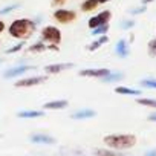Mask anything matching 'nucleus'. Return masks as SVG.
Returning <instances> with one entry per match:
<instances>
[{"label": "nucleus", "instance_id": "f257e3e1", "mask_svg": "<svg viewBox=\"0 0 156 156\" xmlns=\"http://www.w3.org/2000/svg\"><path fill=\"white\" fill-rule=\"evenodd\" d=\"M104 144L113 150H127L136 144V136L130 133H113L104 136Z\"/></svg>", "mask_w": 156, "mask_h": 156}, {"label": "nucleus", "instance_id": "f03ea898", "mask_svg": "<svg viewBox=\"0 0 156 156\" xmlns=\"http://www.w3.org/2000/svg\"><path fill=\"white\" fill-rule=\"evenodd\" d=\"M34 31H35V23L28 19H19L12 22L9 26V34L14 38H20V40L29 38L34 34Z\"/></svg>", "mask_w": 156, "mask_h": 156}, {"label": "nucleus", "instance_id": "7ed1b4c3", "mask_svg": "<svg viewBox=\"0 0 156 156\" xmlns=\"http://www.w3.org/2000/svg\"><path fill=\"white\" fill-rule=\"evenodd\" d=\"M41 38L51 44H58L61 41V32L58 28L55 26H46L43 31H41Z\"/></svg>", "mask_w": 156, "mask_h": 156}, {"label": "nucleus", "instance_id": "20e7f679", "mask_svg": "<svg viewBox=\"0 0 156 156\" xmlns=\"http://www.w3.org/2000/svg\"><path fill=\"white\" fill-rule=\"evenodd\" d=\"M110 17H112L110 11H103V12H100L98 16H94V17L89 20V28L95 29V28H98V26L107 25V22L110 20Z\"/></svg>", "mask_w": 156, "mask_h": 156}, {"label": "nucleus", "instance_id": "39448f33", "mask_svg": "<svg viewBox=\"0 0 156 156\" xmlns=\"http://www.w3.org/2000/svg\"><path fill=\"white\" fill-rule=\"evenodd\" d=\"M48 80V76L44 75H40V76H31V78H25V80H20L17 83H14L16 87H31V86H37V84H41Z\"/></svg>", "mask_w": 156, "mask_h": 156}, {"label": "nucleus", "instance_id": "423d86ee", "mask_svg": "<svg viewBox=\"0 0 156 156\" xmlns=\"http://www.w3.org/2000/svg\"><path fill=\"white\" fill-rule=\"evenodd\" d=\"M54 19L60 23H70L72 20L76 19V14L73 11H69V9H57L54 12Z\"/></svg>", "mask_w": 156, "mask_h": 156}, {"label": "nucleus", "instance_id": "0eeeda50", "mask_svg": "<svg viewBox=\"0 0 156 156\" xmlns=\"http://www.w3.org/2000/svg\"><path fill=\"white\" fill-rule=\"evenodd\" d=\"M112 70L110 69H83V70H80V75L81 76H92V78H101L103 76H106V75H109Z\"/></svg>", "mask_w": 156, "mask_h": 156}, {"label": "nucleus", "instance_id": "6e6552de", "mask_svg": "<svg viewBox=\"0 0 156 156\" xmlns=\"http://www.w3.org/2000/svg\"><path fill=\"white\" fill-rule=\"evenodd\" d=\"M29 139L34 144H48V145H52V144L57 142L55 138H52V136H49L46 133H34V135L29 136Z\"/></svg>", "mask_w": 156, "mask_h": 156}, {"label": "nucleus", "instance_id": "1a4fd4ad", "mask_svg": "<svg viewBox=\"0 0 156 156\" xmlns=\"http://www.w3.org/2000/svg\"><path fill=\"white\" fill-rule=\"evenodd\" d=\"M73 67V63H57V64H49L44 67V70L48 73H58V72H63L66 69H72Z\"/></svg>", "mask_w": 156, "mask_h": 156}, {"label": "nucleus", "instance_id": "9d476101", "mask_svg": "<svg viewBox=\"0 0 156 156\" xmlns=\"http://www.w3.org/2000/svg\"><path fill=\"white\" fill-rule=\"evenodd\" d=\"M32 69H34V66H17V67H14V69L6 70L3 75H5V78H14V76L22 75V73H25V72H28V70H32Z\"/></svg>", "mask_w": 156, "mask_h": 156}, {"label": "nucleus", "instance_id": "9b49d317", "mask_svg": "<svg viewBox=\"0 0 156 156\" xmlns=\"http://www.w3.org/2000/svg\"><path fill=\"white\" fill-rule=\"evenodd\" d=\"M115 52H116V55H118V57H121V58H126V57H129V54H130V49H129V44H127V41H126V40H119V41L116 43Z\"/></svg>", "mask_w": 156, "mask_h": 156}, {"label": "nucleus", "instance_id": "f8f14e48", "mask_svg": "<svg viewBox=\"0 0 156 156\" xmlns=\"http://www.w3.org/2000/svg\"><path fill=\"white\" fill-rule=\"evenodd\" d=\"M69 106V103L66 100H55V101H49L46 103L43 107L46 110H60V109H66Z\"/></svg>", "mask_w": 156, "mask_h": 156}, {"label": "nucleus", "instance_id": "ddd939ff", "mask_svg": "<svg viewBox=\"0 0 156 156\" xmlns=\"http://www.w3.org/2000/svg\"><path fill=\"white\" fill-rule=\"evenodd\" d=\"M95 115H97V113H95V110H92V109H81V110L72 113V118H73V119H89V118H94Z\"/></svg>", "mask_w": 156, "mask_h": 156}, {"label": "nucleus", "instance_id": "4468645a", "mask_svg": "<svg viewBox=\"0 0 156 156\" xmlns=\"http://www.w3.org/2000/svg\"><path fill=\"white\" fill-rule=\"evenodd\" d=\"M44 112L41 110H22L17 113L19 118H25V119H29V118H38V116H43Z\"/></svg>", "mask_w": 156, "mask_h": 156}, {"label": "nucleus", "instance_id": "2eb2a0df", "mask_svg": "<svg viewBox=\"0 0 156 156\" xmlns=\"http://www.w3.org/2000/svg\"><path fill=\"white\" fill-rule=\"evenodd\" d=\"M122 78H124V73H121V72H110L109 75H106V76L101 78V81L112 83V81H119V80H122Z\"/></svg>", "mask_w": 156, "mask_h": 156}, {"label": "nucleus", "instance_id": "dca6fc26", "mask_svg": "<svg viewBox=\"0 0 156 156\" xmlns=\"http://www.w3.org/2000/svg\"><path fill=\"white\" fill-rule=\"evenodd\" d=\"M116 94H121V95H141V90L139 89H130V87H124V86H119L115 89Z\"/></svg>", "mask_w": 156, "mask_h": 156}, {"label": "nucleus", "instance_id": "f3484780", "mask_svg": "<svg viewBox=\"0 0 156 156\" xmlns=\"http://www.w3.org/2000/svg\"><path fill=\"white\" fill-rule=\"evenodd\" d=\"M100 3L97 2V0H86V2L81 5V9L86 12V11H94V9H97V6H98Z\"/></svg>", "mask_w": 156, "mask_h": 156}, {"label": "nucleus", "instance_id": "a211bd4d", "mask_svg": "<svg viewBox=\"0 0 156 156\" xmlns=\"http://www.w3.org/2000/svg\"><path fill=\"white\" fill-rule=\"evenodd\" d=\"M109 41V38H107V35H101L98 40H95L90 46H89V51H95V49H98V48H101V44H104V43H107Z\"/></svg>", "mask_w": 156, "mask_h": 156}, {"label": "nucleus", "instance_id": "6ab92c4d", "mask_svg": "<svg viewBox=\"0 0 156 156\" xmlns=\"http://www.w3.org/2000/svg\"><path fill=\"white\" fill-rule=\"evenodd\" d=\"M136 103L141 104V106H145V107L156 109V100H151V98H138Z\"/></svg>", "mask_w": 156, "mask_h": 156}, {"label": "nucleus", "instance_id": "aec40b11", "mask_svg": "<svg viewBox=\"0 0 156 156\" xmlns=\"http://www.w3.org/2000/svg\"><path fill=\"white\" fill-rule=\"evenodd\" d=\"M139 84L142 87H147V89H156V80H151V78H148V80H141Z\"/></svg>", "mask_w": 156, "mask_h": 156}, {"label": "nucleus", "instance_id": "412c9836", "mask_svg": "<svg viewBox=\"0 0 156 156\" xmlns=\"http://www.w3.org/2000/svg\"><path fill=\"white\" fill-rule=\"evenodd\" d=\"M107 29H109V25H103V26L95 28V29L92 31V34H94V35H103L104 32H107Z\"/></svg>", "mask_w": 156, "mask_h": 156}, {"label": "nucleus", "instance_id": "4be33fe9", "mask_svg": "<svg viewBox=\"0 0 156 156\" xmlns=\"http://www.w3.org/2000/svg\"><path fill=\"white\" fill-rule=\"evenodd\" d=\"M148 54H150V57H156V38L150 40V43H148Z\"/></svg>", "mask_w": 156, "mask_h": 156}, {"label": "nucleus", "instance_id": "5701e85b", "mask_svg": "<svg viewBox=\"0 0 156 156\" xmlns=\"http://www.w3.org/2000/svg\"><path fill=\"white\" fill-rule=\"evenodd\" d=\"M22 48H23V41H22V43H19V44H16L14 48L6 49V54H14V52H19V51H22Z\"/></svg>", "mask_w": 156, "mask_h": 156}, {"label": "nucleus", "instance_id": "b1692460", "mask_svg": "<svg viewBox=\"0 0 156 156\" xmlns=\"http://www.w3.org/2000/svg\"><path fill=\"white\" fill-rule=\"evenodd\" d=\"M98 154H101V156H119V154L112 153V151H107V150H100V151H98Z\"/></svg>", "mask_w": 156, "mask_h": 156}, {"label": "nucleus", "instance_id": "393cba45", "mask_svg": "<svg viewBox=\"0 0 156 156\" xmlns=\"http://www.w3.org/2000/svg\"><path fill=\"white\" fill-rule=\"evenodd\" d=\"M67 2V0H52V5L54 6H61V5H64Z\"/></svg>", "mask_w": 156, "mask_h": 156}, {"label": "nucleus", "instance_id": "a878e982", "mask_svg": "<svg viewBox=\"0 0 156 156\" xmlns=\"http://www.w3.org/2000/svg\"><path fill=\"white\" fill-rule=\"evenodd\" d=\"M133 25H135V22H126V23H122V28L127 29V28H132Z\"/></svg>", "mask_w": 156, "mask_h": 156}, {"label": "nucleus", "instance_id": "bb28decb", "mask_svg": "<svg viewBox=\"0 0 156 156\" xmlns=\"http://www.w3.org/2000/svg\"><path fill=\"white\" fill-rule=\"evenodd\" d=\"M144 156H156V148H153V150H148Z\"/></svg>", "mask_w": 156, "mask_h": 156}, {"label": "nucleus", "instance_id": "cd10ccee", "mask_svg": "<svg viewBox=\"0 0 156 156\" xmlns=\"http://www.w3.org/2000/svg\"><path fill=\"white\" fill-rule=\"evenodd\" d=\"M148 121L156 122V112H154V113H151V115H148Z\"/></svg>", "mask_w": 156, "mask_h": 156}, {"label": "nucleus", "instance_id": "c85d7f7f", "mask_svg": "<svg viewBox=\"0 0 156 156\" xmlns=\"http://www.w3.org/2000/svg\"><path fill=\"white\" fill-rule=\"evenodd\" d=\"M3 29H5V23H3L2 20H0V34L3 32Z\"/></svg>", "mask_w": 156, "mask_h": 156}, {"label": "nucleus", "instance_id": "c756f323", "mask_svg": "<svg viewBox=\"0 0 156 156\" xmlns=\"http://www.w3.org/2000/svg\"><path fill=\"white\" fill-rule=\"evenodd\" d=\"M98 3H106V2H110V0H97Z\"/></svg>", "mask_w": 156, "mask_h": 156}, {"label": "nucleus", "instance_id": "7c9ffc66", "mask_svg": "<svg viewBox=\"0 0 156 156\" xmlns=\"http://www.w3.org/2000/svg\"><path fill=\"white\" fill-rule=\"evenodd\" d=\"M148 2H151V0H142V3H148Z\"/></svg>", "mask_w": 156, "mask_h": 156}, {"label": "nucleus", "instance_id": "2f4dec72", "mask_svg": "<svg viewBox=\"0 0 156 156\" xmlns=\"http://www.w3.org/2000/svg\"><path fill=\"white\" fill-rule=\"evenodd\" d=\"M0 63H3V60H2V58H0Z\"/></svg>", "mask_w": 156, "mask_h": 156}]
</instances>
